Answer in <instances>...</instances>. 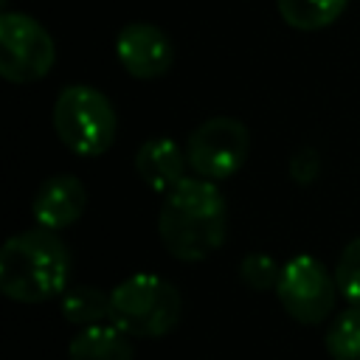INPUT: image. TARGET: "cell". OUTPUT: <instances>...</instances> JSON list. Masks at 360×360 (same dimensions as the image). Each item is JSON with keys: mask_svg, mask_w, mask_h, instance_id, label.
<instances>
[{"mask_svg": "<svg viewBox=\"0 0 360 360\" xmlns=\"http://www.w3.org/2000/svg\"><path fill=\"white\" fill-rule=\"evenodd\" d=\"M228 231V202L214 180L183 177L163 194L158 233L163 248L180 262H202Z\"/></svg>", "mask_w": 360, "mask_h": 360, "instance_id": "1", "label": "cell"}, {"mask_svg": "<svg viewBox=\"0 0 360 360\" xmlns=\"http://www.w3.org/2000/svg\"><path fill=\"white\" fill-rule=\"evenodd\" d=\"M70 250L56 231L37 225L0 248V290L20 304H42L68 290Z\"/></svg>", "mask_w": 360, "mask_h": 360, "instance_id": "2", "label": "cell"}, {"mask_svg": "<svg viewBox=\"0 0 360 360\" xmlns=\"http://www.w3.org/2000/svg\"><path fill=\"white\" fill-rule=\"evenodd\" d=\"M180 315V292L155 273H135L110 292V321L129 338H163Z\"/></svg>", "mask_w": 360, "mask_h": 360, "instance_id": "3", "label": "cell"}, {"mask_svg": "<svg viewBox=\"0 0 360 360\" xmlns=\"http://www.w3.org/2000/svg\"><path fill=\"white\" fill-rule=\"evenodd\" d=\"M53 129L70 152L98 158L115 141L112 101L90 84H68L53 101Z\"/></svg>", "mask_w": 360, "mask_h": 360, "instance_id": "4", "label": "cell"}, {"mask_svg": "<svg viewBox=\"0 0 360 360\" xmlns=\"http://www.w3.org/2000/svg\"><path fill=\"white\" fill-rule=\"evenodd\" d=\"M56 62V45L42 22L22 11H6L0 17V73L14 84L37 82L51 73Z\"/></svg>", "mask_w": 360, "mask_h": 360, "instance_id": "5", "label": "cell"}, {"mask_svg": "<svg viewBox=\"0 0 360 360\" xmlns=\"http://www.w3.org/2000/svg\"><path fill=\"white\" fill-rule=\"evenodd\" d=\"M338 292L340 290L335 276L315 256L301 253V256H292L287 264H281L276 295L292 321L304 326H315L326 321L329 312L335 309Z\"/></svg>", "mask_w": 360, "mask_h": 360, "instance_id": "6", "label": "cell"}, {"mask_svg": "<svg viewBox=\"0 0 360 360\" xmlns=\"http://www.w3.org/2000/svg\"><path fill=\"white\" fill-rule=\"evenodd\" d=\"M250 152V132L239 118L214 115L202 121L186 141L188 169L205 180H225L242 169Z\"/></svg>", "mask_w": 360, "mask_h": 360, "instance_id": "7", "label": "cell"}, {"mask_svg": "<svg viewBox=\"0 0 360 360\" xmlns=\"http://www.w3.org/2000/svg\"><path fill=\"white\" fill-rule=\"evenodd\" d=\"M115 56L135 79H158L174 65V45L163 28L152 22H129L118 31Z\"/></svg>", "mask_w": 360, "mask_h": 360, "instance_id": "8", "label": "cell"}, {"mask_svg": "<svg viewBox=\"0 0 360 360\" xmlns=\"http://www.w3.org/2000/svg\"><path fill=\"white\" fill-rule=\"evenodd\" d=\"M87 208V188L76 174H51L34 194L31 211L37 225L62 231L73 225Z\"/></svg>", "mask_w": 360, "mask_h": 360, "instance_id": "9", "label": "cell"}, {"mask_svg": "<svg viewBox=\"0 0 360 360\" xmlns=\"http://www.w3.org/2000/svg\"><path fill=\"white\" fill-rule=\"evenodd\" d=\"M186 166H188L186 152L166 135L143 141L135 152L138 177L158 194H166L172 186H177L186 177Z\"/></svg>", "mask_w": 360, "mask_h": 360, "instance_id": "10", "label": "cell"}, {"mask_svg": "<svg viewBox=\"0 0 360 360\" xmlns=\"http://www.w3.org/2000/svg\"><path fill=\"white\" fill-rule=\"evenodd\" d=\"M70 360H132L135 349L124 329L115 323H90L82 326L68 343Z\"/></svg>", "mask_w": 360, "mask_h": 360, "instance_id": "11", "label": "cell"}, {"mask_svg": "<svg viewBox=\"0 0 360 360\" xmlns=\"http://www.w3.org/2000/svg\"><path fill=\"white\" fill-rule=\"evenodd\" d=\"M281 20L295 31H318L332 25L349 0H276Z\"/></svg>", "mask_w": 360, "mask_h": 360, "instance_id": "12", "label": "cell"}, {"mask_svg": "<svg viewBox=\"0 0 360 360\" xmlns=\"http://www.w3.org/2000/svg\"><path fill=\"white\" fill-rule=\"evenodd\" d=\"M59 309L70 323L90 326V323H98L101 318H110V292H104L98 287L79 284V287H70L62 292Z\"/></svg>", "mask_w": 360, "mask_h": 360, "instance_id": "13", "label": "cell"}, {"mask_svg": "<svg viewBox=\"0 0 360 360\" xmlns=\"http://www.w3.org/2000/svg\"><path fill=\"white\" fill-rule=\"evenodd\" d=\"M323 343L332 360H360V307L357 304L335 315Z\"/></svg>", "mask_w": 360, "mask_h": 360, "instance_id": "14", "label": "cell"}, {"mask_svg": "<svg viewBox=\"0 0 360 360\" xmlns=\"http://www.w3.org/2000/svg\"><path fill=\"white\" fill-rule=\"evenodd\" d=\"M335 281H338L340 295L349 304L360 307V236L352 239L343 248V253L338 259V267H335Z\"/></svg>", "mask_w": 360, "mask_h": 360, "instance_id": "15", "label": "cell"}, {"mask_svg": "<svg viewBox=\"0 0 360 360\" xmlns=\"http://www.w3.org/2000/svg\"><path fill=\"white\" fill-rule=\"evenodd\" d=\"M281 264L270 253H248L239 264V278L253 290H276Z\"/></svg>", "mask_w": 360, "mask_h": 360, "instance_id": "16", "label": "cell"}, {"mask_svg": "<svg viewBox=\"0 0 360 360\" xmlns=\"http://www.w3.org/2000/svg\"><path fill=\"white\" fill-rule=\"evenodd\" d=\"M318 163H321V160H318V152H315V149H309V146L298 149V152L292 155V160H290V174H292V180L301 183V186H307L309 180H315Z\"/></svg>", "mask_w": 360, "mask_h": 360, "instance_id": "17", "label": "cell"}]
</instances>
